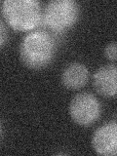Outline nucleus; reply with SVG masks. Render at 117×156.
Segmentation results:
<instances>
[{"label":"nucleus","mask_w":117,"mask_h":156,"mask_svg":"<svg viewBox=\"0 0 117 156\" xmlns=\"http://www.w3.org/2000/svg\"><path fill=\"white\" fill-rule=\"evenodd\" d=\"M0 27H1V29H0V44H1V46H3L5 39H6V29H5L3 21H1V23H0Z\"/></svg>","instance_id":"1a4fd4ad"},{"label":"nucleus","mask_w":117,"mask_h":156,"mask_svg":"<svg viewBox=\"0 0 117 156\" xmlns=\"http://www.w3.org/2000/svg\"><path fill=\"white\" fill-rule=\"evenodd\" d=\"M79 7L73 0H53L45 7L44 21L54 30H65L77 21Z\"/></svg>","instance_id":"7ed1b4c3"},{"label":"nucleus","mask_w":117,"mask_h":156,"mask_svg":"<svg viewBox=\"0 0 117 156\" xmlns=\"http://www.w3.org/2000/svg\"><path fill=\"white\" fill-rule=\"evenodd\" d=\"M2 15L13 29L27 31L40 22L41 8L36 0H5L2 3Z\"/></svg>","instance_id":"f03ea898"},{"label":"nucleus","mask_w":117,"mask_h":156,"mask_svg":"<svg viewBox=\"0 0 117 156\" xmlns=\"http://www.w3.org/2000/svg\"><path fill=\"white\" fill-rule=\"evenodd\" d=\"M93 85L100 95L111 98L117 95V65L100 67L93 76Z\"/></svg>","instance_id":"423d86ee"},{"label":"nucleus","mask_w":117,"mask_h":156,"mask_svg":"<svg viewBox=\"0 0 117 156\" xmlns=\"http://www.w3.org/2000/svg\"><path fill=\"white\" fill-rule=\"evenodd\" d=\"M92 146L98 154L117 155V122H108L100 127L92 136Z\"/></svg>","instance_id":"39448f33"},{"label":"nucleus","mask_w":117,"mask_h":156,"mask_svg":"<svg viewBox=\"0 0 117 156\" xmlns=\"http://www.w3.org/2000/svg\"><path fill=\"white\" fill-rule=\"evenodd\" d=\"M89 70L83 63L71 62L66 66L62 73V83L66 88L76 90L88 82Z\"/></svg>","instance_id":"0eeeda50"},{"label":"nucleus","mask_w":117,"mask_h":156,"mask_svg":"<svg viewBox=\"0 0 117 156\" xmlns=\"http://www.w3.org/2000/svg\"><path fill=\"white\" fill-rule=\"evenodd\" d=\"M68 112L76 124L89 126L99 118L101 105L94 95L90 93H80L71 100Z\"/></svg>","instance_id":"20e7f679"},{"label":"nucleus","mask_w":117,"mask_h":156,"mask_svg":"<svg viewBox=\"0 0 117 156\" xmlns=\"http://www.w3.org/2000/svg\"><path fill=\"white\" fill-rule=\"evenodd\" d=\"M105 55L106 58H108L110 61L117 60V43L111 42L107 44L105 49Z\"/></svg>","instance_id":"6e6552de"},{"label":"nucleus","mask_w":117,"mask_h":156,"mask_svg":"<svg viewBox=\"0 0 117 156\" xmlns=\"http://www.w3.org/2000/svg\"><path fill=\"white\" fill-rule=\"evenodd\" d=\"M19 52L24 66L37 69L46 66L53 60L55 43L49 33L32 31L23 38Z\"/></svg>","instance_id":"f257e3e1"}]
</instances>
